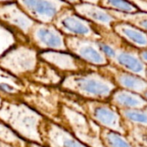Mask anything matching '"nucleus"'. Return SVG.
I'll list each match as a JSON object with an SVG mask.
<instances>
[{
  "mask_svg": "<svg viewBox=\"0 0 147 147\" xmlns=\"http://www.w3.org/2000/svg\"><path fill=\"white\" fill-rule=\"evenodd\" d=\"M139 27L147 30V19H142L139 22Z\"/></svg>",
  "mask_w": 147,
  "mask_h": 147,
  "instance_id": "26",
  "label": "nucleus"
},
{
  "mask_svg": "<svg viewBox=\"0 0 147 147\" xmlns=\"http://www.w3.org/2000/svg\"><path fill=\"white\" fill-rule=\"evenodd\" d=\"M20 8L35 22L52 23L56 15L71 5L63 0H16Z\"/></svg>",
  "mask_w": 147,
  "mask_h": 147,
  "instance_id": "11",
  "label": "nucleus"
},
{
  "mask_svg": "<svg viewBox=\"0 0 147 147\" xmlns=\"http://www.w3.org/2000/svg\"><path fill=\"white\" fill-rule=\"evenodd\" d=\"M134 147H145V146H140V145H137V146H135Z\"/></svg>",
  "mask_w": 147,
  "mask_h": 147,
  "instance_id": "35",
  "label": "nucleus"
},
{
  "mask_svg": "<svg viewBox=\"0 0 147 147\" xmlns=\"http://www.w3.org/2000/svg\"><path fill=\"white\" fill-rule=\"evenodd\" d=\"M29 42L37 50L68 52L63 35L53 23L37 22L28 35Z\"/></svg>",
  "mask_w": 147,
  "mask_h": 147,
  "instance_id": "9",
  "label": "nucleus"
},
{
  "mask_svg": "<svg viewBox=\"0 0 147 147\" xmlns=\"http://www.w3.org/2000/svg\"><path fill=\"white\" fill-rule=\"evenodd\" d=\"M110 103L119 109H145L147 101L139 94L127 90H115L110 96Z\"/></svg>",
  "mask_w": 147,
  "mask_h": 147,
  "instance_id": "17",
  "label": "nucleus"
},
{
  "mask_svg": "<svg viewBox=\"0 0 147 147\" xmlns=\"http://www.w3.org/2000/svg\"><path fill=\"white\" fill-rule=\"evenodd\" d=\"M68 52L93 66H106L108 59L100 49L97 40L65 36Z\"/></svg>",
  "mask_w": 147,
  "mask_h": 147,
  "instance_id": "10",
  "label": "nucleus"
},
{
  "mask_svg": "<svg viewBox=\"0 0 147 147\" xmlns=\"http://www.w3.org/2000/svg\"><path fill=\"white\" fill-rule=\"evenodd\" d=\"M43 120L20 98L4 99L0 107V121L27 142L42 144L40 127Z\"/></svg>",
  "mask_w": 147,
  "mask_h": 147,
  "instance_id": "2",
  "label": "nucleus"
},
{
  "mask_svg": "<svg viewBox=\"0 0 147 147\" xmlns=\"http://www.w3.org/2000/svg\"><path fill=\"white\" fill-rule=\"evenodd\" d=\"M39 62L38 50L29 42H18L0 57V69L25 80Z\"/></svg>",
  "mask_w": 147,
  "mask_h": 147,
  "instance_id": "5",
  "label": "nucleus"
},
{
  "mask_svg": "<svg viewBox=\"0 0 147 147\" xmlns=\"http://www.w3.org/2000/svg\"><path fill=\"white\" fill-rule=\"evenodd\" d=\"M25 90L20 99L44 118L58 121L63 91L59 88L24 81Z\"/></svg>",
  "mask_w": 147,
  "mask_h": 147,
  "instance_id": "4",
  "label": "nucleus"
},
{
  "mask_svg": "<svg viewBox=\"0 0 147 147\" xmlns=\"http://www.w3.org/2000/svg\"><path fill=\"white\" fill-rule=\"evenodd\" d=\"M100 139L104 147H134L123 134L102 127H101Z\"/></svg>",
  "mask_w": 147,
  "mask_h": 147,
  "instance_id": "20",
  "label": "nucleus"
},
{
  "mask_svg": "<svg viewBox=\"0 0 147 147\" xmlns=\"http://www.w3.org/2000/svg\"><path fill=\"white\" fill-rule=\"evenodd\" d=\"M42 146L46 147H89L77 140L59 123L44 118L40 127Z\"/></svg>",
  "mask_w": 147,
  "mask_h": 147,
  "instance_id": "12",
  "label": "nucleus"
},
{
  "mask_svg": "<svg viewBox=\"0 0 147 147\" xmlns=\"http://www.w3.org/2000/svg\"><path fill=\"white\" fill-rule=\"evenodd\" d=\"M145 109L146 110V112H147V106H146V109Z\"/></svg>",
  "mask_w": 147,
  "mask_h": 147,
  "instance_id": "36",
  "label": "nucleus"
},
{
  "mask_svg": "<svg viewBox=\"0 0 147 147\" xmlns=\"http://www.w3.org/2000/svg\"><path fill=\"white\" fill-rule=\"evenodd\" d=\"M98 4L105 9H112L125 13H134L138 10L137 7L127 0H100Z\"/></svg>",
  "mask_w": 147,
  "mask_h": 147,
  "instance_id": "23",
  "label": "nucleus"
},
{
  "mask_svg": "<svg viewBox=\"0 0 147 147\" xmlns=\"http://www.w3.org/2000/svg\"><path fill=\"white\" fill-rule=\"evenodd\" d=\"M39 59L55 67L63 75L86 71L93 67V65L67 52L42 51L39 53Z\"/></svg>",
  "mask_w": 147,
  "mask_h": 147,
  "instance_id": "13",
  "label": "nucleus"
},
{
  "mask_svg": "<svg viewBox=\"0 0 147 147\" xmlns=\"http://www.w3.org/2000/svg\"><path fill=\"white\" fill-rule=\"evenodd\" d=\"M0 147H18V146H13V145L8 144V143H5V142H3V141H1V140H0Z\"/></svg>",
  "mask_w": 147,
  "mask_h": 147,
  "instance_id": "29",
  "label": "nucleus"
},
{
  "mask_svg": "<svg viewBox=\"0 0 147 147\" xmlns=\"http://www.w3.org/2000/svg\"><path fill=\"white\" fill-rule=\"evenodd\" d=\"M27 147H46V146H42V145H40V144L33 143V142H28V143H27Z\"/></svg>",
  "mask_w": 147,
  "mask_h": 147,
  "instance_id": "27",
  "label": "nucleus"
},
{
  "mask_svg": "<svg viewBox=\"0 0 147 147\" xmlns=\"http://www.w3.org/2000/svg\"><path fill=\"white\" fill-rule=\"evenodd\" d=\"M0 23L14 33L18 42H29L28 35L36 22L13 1L0 3Z\"/></svg>",
  "mask_w": 147,
  "mask_h": 147,
  "instance_id": "8",
  "label": "nucleus"
},
{
  "mask_svg": "<svg viewBox=\"0 0 147 147\" xmlns=\"http://www.w3.org/2000/svg\"><path fill=\"white\" fill-rule=\"evenodd\" d=\"M63 1L68 3L70 5H75V4H76V3H81V0H63Z\"/></svg>",
  "mask_w": 147,
  "mask_h": 147,
  "instance_id": "28",
  "label": "nucleus"
},
{
  "mask_svg": "<svg viewBox=\"0 0 147 147\" xmlns=\"http://www.w3.org/2000/svg\"><path fill=\"white\" fill-rule=\"evenodd\" d=\"M57 123L86 146L104 147L100 139L101 127L87 115L81 101H69L68 97L64 96V92Z\"/></svg>",
  "mask_w": 147,
  "mask_h": 147,
  "instance_id": "3",
  "label": "nucleus"
},
{
  "mask_svg": "<svg viewBox=\"0 0 147 147\" xmlns=\"http://www.w3.org/2000/svg\"><path fill=\"white\" fill-rule=\"evenodd\" d=\"M113 61H114L116 65L121 67L125 71L146 78V65L139 57L135 56L132 53L126 50L117 51L116 56Z\"/></svg>",
  "mask_w": 147,
  "mask_h": 147,
  "instance_id": "18",
  "label": "nucleus"
},
{
  "mask_svg": "<svg viewBox=\"0 0 147 147\" xmlns=\"http://www.w3.org/2000/svg\"><path fill=\"white\" fill-rule=\"evenodd\" d=\"M98 45L100 47V49L101 50V52L104 53V55L107 57L108 60H113L115 58L117 50L115 49L114 46L112 43H110L106 40L100 39L98 40Z\"/></svg>",
  "mask_w": 147,
  "mask_h": 147,
  "instance_id": "25",
  "label": "nucleus"
},
{
  "mask_svg": "<svg viewBox=\"0 0 147 147\" xmlns=\"http://www.w3.org/2000/svg\"><path fill=\"white\" fill-rule=\"evenodd\" d=\"M82 108L87 115L98 126L125 135L126 126L120 111L111 103L105 101H81Z\"/></svg>",
  "mask_w": 147,
  "mask_h": 147,
  "instance_id": "7",
  "label": "nucleus"
},
{
  "mask_svg": "<svg viewBox=\"0 0 147 147\" xmlns=\"http://www.w3.org/2000/svg\"><path fill=\"white\" fill-rule=\"evenodd\" d=\"M0 140L18 147H27V141L19 137L10 127L0 121Z\"/></svg>",
  "mask_w": 147,
  "mask_h": 147,
  "instance_id": "21",
  "label": "nucleus"
},
{
  "mask_svg": "<svg viewBox=\"0 0 147 147\" xmlns=\"http://www.w3.org/2000/svg\"><path fill=\"white\" fill-rule=\"evenodd\" d=\"M3 99L0 96V107H1V105H2V102H3Z\"/></svg>",
  "mask_w": 147,
  "mask_h": 147,
  "instance_id": "34",
  "label": "nucleus"
},
{
  "mask_svg": "<svg viewBox=\"0 0 147 147\" xmlns=\"http://www.w3.org/2000/svg\"><path fill=\"white\" fill-rule=\"evenodd\" d=\"M116 34L126 41L140 48H147V34L126 22H114L112 26Z\"/></svg>",
  "mask_w": 147,
  "mask_h": 147,
  "instance_id": "19",
  "label": "nucleus"
},
{
  "mask_svg": "<svg viewBox=\"0 0 147 147\" xmlns=\"http://www.w3.org/2000/svg\"><path fill=\"white\" fill-rule=\"evenodd\" d=\"M52 23L65 36L100 40L101 35L91 22L80 16L70 6L60 11Z\"/></svg>",
  "mask_w": 147,
  "mask_h": 147,
  "instance_id": "6",
  "label": "nucleus"
},
{
  "mask_svg": "<svg viewBox=\"0 0 147 147\" xmlns=\"http://www.w3.org/2000/svg\"><path fill=\"white\" fill-rule=\"evenodd\" d=\"M142 95H143V97H144V98H145V99L147 101V90L146 91H145Z\"/></svg>",
  "mask_w": 147,
  "mask_h": 147,
  "instance_id": "33",
  "label": "nucleus"
},
{
  "mask_svg": "<svg viewBox=\"0 0 147 147\" xmlns=\"http://www.w3.org/2000/svg\"><path fill=\"white\" fill-rule=\"evenodd\" d=\"M14 0H0V3H8V2H13Z\"/></svg>",
  "mask_w": 147,
  "mask_h": 147,
  "instance_id": "32",
  "label": "nucleus"
},
{
  "mask_svg": "<svg viewBox=\"0 0 147 147\" xmlns=\"http://www.w3.org/2000/svg\"><path fill=\"white\" fill-rule=\"evenodd\" d=\"M119 111L123 120L147 127V112L146 109H119Z\"/></svg>",
  "mask_w": 147,
  "mask_h": 147,
  "instance_id": "22",
  "label": "nucleus"
},
{
  "mask_svg": "<svg viewBox=\"0 0 147 147\" xmlns=\"http://www.w3.org/2000/svg\"><path fill=\"white\" fill-rule=\"evenodd\" d=\"M16 43L18 40L14 33L0 23V57Z\"/></svg>",
  "mask_w": 147,
  "mask_h": 147,
  "instance_id": "24",
  "label": "nucleus"
},
{
  "mask_svg": "<svg viewBox=\"0 0 147 147\" xmlns=\"http://www.w3.org/2000/svg\"><path fill=\"white\" fill-rule=\"evenodd\" d=\"M82 1V3H94V4H98L100 0H81Z\"/></svg>",
  "mask_w": 147,
  "mask_h": 147,
  "instance_id": "31",
  "label": "nucleus"
},
{
  "mask_svg": "<svg viewBox=\"0 0 147 147\" xmlns=\"http://www.w3.org/2000/svg\"><path fill=\"white\" fill-rule=\"evenodd\" d=\"M106 73L112 78L116 85L120 86L124 90L138 94H143L147 90V80L138 75L127 71H116L114 68L108 69Z\"/></svg>",
  "mask_w": 147,
  "mask_h": 147,
  "instance_id": "16",
  "label": "nucleus"
},
{
  "mask_svg": "<svg viewBox=\"0 0 147 147\" xmlns=\"http://www.w3.org/2000/svg\"><path fill=\"white\" fill-rule=\"evenodd\" d=\"M64 75L47 62L39 59V62L27 78L23 81L42 84L45 86L59 87Z\"/></svg>",
  "mask_w": 147,
  "mask_h": 147,
  "instance_id": "15",
  "label": "nucleus"
},
{
  "mask_svg": "<svg viewBox=\"0 0 147 147\" xmlns=\"http://www.w3.org/2000/svg\"><path fill=\"white\" fill-rule=\"evenodd\" d=\"M59 88L84 100L106 101L117 89L112 78L103 71L88 70L64 75Z\"/></svg>",
  "mask_w": 147,
  "mask_h": 147,
  "instance_id": "1",
  "label": "nucleus"
},
{
  "mask_svg": "<svg viewBox=\"0 0 147 147\" xmlns=\"http://www.w3.org/2000/svg\"><path fill=\"white\" fill-rule=\"evenodd\" d=\"M140 54H141V58L143 59V60H145L147 63V49L146 50L142 51Z\"/></svg>",
  "mask_w": 147,
  "mask_h": 147,
  "instance_id": "30",
  "label": "nucleus"
},
{
  "mask_svg": "<svg viewBox=\"0 0 147 147\" xmlns=\"http://www.w3.org/2000/svg\"><path fill=\"white\" fill-rule=\"evenodd\" d=\"M73 9L80 16L98 27L108 30L111 29L113 24L117 22V18L113 16L109 10L94 3H79L73 5Z\"/></svg>",
  "mask_w": 147,
  "mask_h": 147,
  "instance_id": "14",
  "label": "nucleus"
}]
</instances>
